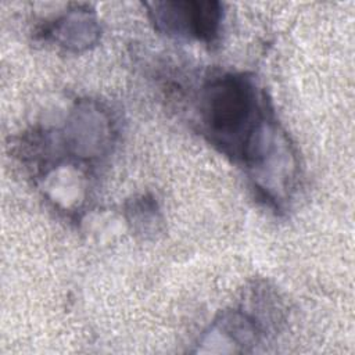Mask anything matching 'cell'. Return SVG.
I'll use <instances>...</instances> for the list:
<instances>
[{"instance_id":"2","label":"cell","mask_w":355,"mask_h":355,"mask_svg":"<svg viewBox=\"0 0 355 355\" xmlns=\"http://www.w3.org/2000/svg\"><path fill=\"white\" fill-rule=\"evenodd\" d=\"M155 24L168 33H184L211 42L219 31L222 7L218 1L153 3Z\"/></svg>"},{"instance_id":"1","label":"cell","mask_w":355,"mask_h":355,"mask_svg":"<svg viewBox=\"0 0 355 355\" xmlns=\"http://www.w3.org/2000/svg\"><path fill=\"white\" fill-rule=\"evenodd\" d=\"M255 108L251 83L239 76H226L214 82L204 96V119L208 129L222 144H239L237 153L245 159L251 158L261 140L252 123Z\"/></svg>"},{"instance_id":"3","label":"cell","mask_w":355,"mask_h":355,"mask_svg":"<svg viewBox=\"0 0 355 355\" xmlns=\"http://www.w3.org/2000/svg\"><path fill=\"white\" fill-rule=\"evenodd\" d=\"M55 33L60 36V42L64 46L79 49L82 46H87L96 39L97 25L87 14H71L58 25Z\"/></svg>"}]
</instances>
